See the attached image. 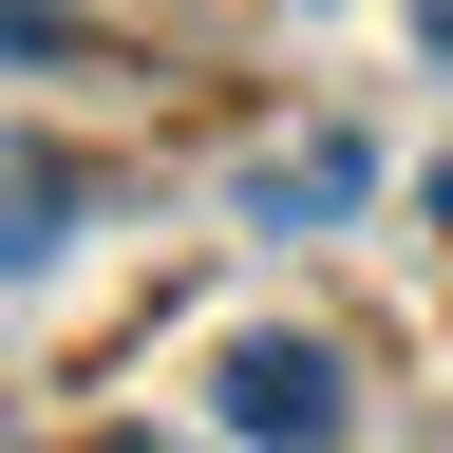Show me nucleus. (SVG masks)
<instances>
[{
	"label": "nucleus",
	"mask_w": 453,
	"mask_h": 453,
	"mask_svg": "<svg viewBox=\"0 0 453 453\" xmlns=\"http://www.w3.org/2000/svg\"><path fill=\"white\" fill-rule=\"evenodd\" d=\"M434 226H453V170H434Z\"/></svg>",
	"instance_id": "6"
},
{
	"label": "nucleus",
	"mask_w": 453,
	"mask_h": 453,
	"mask_svg": "<svg viewBox=\"0 0 453 453\" xmlns=\"http://www.w3.org/2000/svg\"><path fill=\"white\" fill-rule=\"evenodd\" d=\"M246 453H340L359 434V378L321 359V340H226V396H208Z\"/></svg>",
	"instance_id": "1"
},
{
	"label": "nucleus",
	"mask_w": 453,
	"mask_h": 453,
	"mask_svg": "<svg viewBox=\"0 0 453 453\" xmlns=\"http://www.w3.org/2000/svg\"><path fill=\"white\" fill-rule=\"evenodd\" d=\"M0 57H76V19L57 0H0Z\"/></svg>",
	"instance_id": "4"
},
{
	"label": "nucleus",
	"mask_w": 453,
	"mask_h": 453,
	"mask_svg": "<svg viewBox=\"0 0 453 453\" xmlns=\"http://www.w3.org/2000/svg\"><path fill=\"white\" fill-rule=\"evenodd\" d=\"M76 208H95V170H76V151H38V133H0V283L76 246Z\"/></svg>",
	"instance_id": "2"
},
{
	"label": "nucleus",
	"mask_w": 453,
	"mask_h": 453,
	"mask_svg": "<svg viewBox=\"0 0 453 453\" xmlns=\"http://www.w3.org/2000/svg\"><path fill=\"white\" fill-rule=\"evenodd\" d=\"M113 453H151V434H113Z\"/></svg>",
	"instance_id": "7"
},
{
	"label": "nucleus",
	"mask_w": 453,
	"mask_h": 453,
	"mask_svg": "<svg viewBox=\"0 0 453 453\" xmlns=\"http://www.w3.org/2000/svg\"><path fill=\"white\" fill-rule=\"evenodd\" d=\"M340 189H359V151L321 133V151H283V170H246V226H303V208H340Z\"/></svg>",
	"instance_id": "3"
},
{
	"label": "nucleus",
	"mask_w": 453,
	"mask_h": 453,
	"mask_svg": "<svg viewBox=\"0 0 453 453\" xmlns=\"http://www.w3.org/2000/svg\"><path fill=\"white\" fill-rule=\"evenodd\" d=\"M416 19H434V57H453V0H416Z\"/></svg>",
	"instance_id": "5"
}]
</instances>
